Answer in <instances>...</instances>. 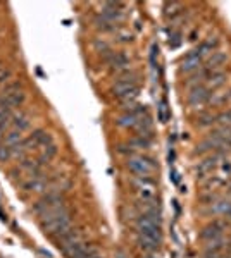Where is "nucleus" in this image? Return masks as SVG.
<instances>
[{"mask_svg":"<svg viewBox=\"0 0 231 258\" xmlns=\"http://www.w3.org/2000/svg\"><path fill=\"white\" fill-rule=\"evenodd\" d=\"M128 64H129V60H128V57H126L124 53L116 52V53H112V55L109 57V66H111L112 69H116V71L126 69V68H128Z\"/></svg>","mask_w":231,"mask_h":258,"instance_id":"10","label":"nucleus"},{"mask_svg":"<svg viewBox=\"0 0 231 258\" xmlns=\"http://www.w3.org/2000/svg\"><path fill=\"white\" fill-rule=\"evenodd\" d=\"M112 91L117 98H121L123 102H131V100L136 98L138 95V85H136V80L133 76H124V78H119L114 86H112Z\"/></svg>","mask_w":231,"mask_h":258,"instance_id":"2","label":"nucleus"},{"mask_svg":"<svg viewBox=\"0 0 231 258\" xmlns=\"http://www.w3.org/2000/svg\"><path fill=\"white\" fill-rule=\"evenodd\" d=\"M200 62H202V53L199 52V48L192 50V52L188 53L181 62V71L183 73H192V71H195L197 68H199Z\"/></svg>","mask_w":231,"mask_h":258,"instance_id":"8","label":"nucleus"},{"mask_svg":"<svg viewBox=\"0 0 231 258\" xmlns=\"http://www.w3.org/2000/svg\"><path fill=\"white\" fill-rule=\"evenodd\" d=\"M164 14L167 16V18H174V16H178L179 12H181V9H183V6L181 4H178V2H171V4H166L164 6Z\"/></svg>","mask_w":231,"mask_h":258,"instance_id":"15","label":"nucleus"},{"mask_svg":"<svg viewBox=\"0 0 231 258\" xmlns=\"http://www.w3.org/2000/svg\"><path fill=\"white\" fill-rule=\"evenodd\" d=\"M135 186H136V191L140 195V198L144 202H154L155 198V189H157V184L152 177H138L135 181Z\"/></svg>","mask_w":231,"mask_h":258,"instance_id":"5","label":"nucleus"},{"mask_svg":"<svg viewBox=\"0 0 231 258\" xmlns=\"http://www.w3.org/2000/svg\"><path fill=\"white\" fill-rule=\"evenodd\" d=\"M229 210H231V202H219L216 203V209H214L216 214H222V215L229 214Z\"/></svg>","mask_w":231,"mask_h":258,"instance_id":"19","label":"nucleus"},{"mask_svg":"<svg viewBox=\"0 0 231 258\" xmlns=\"http://www.w3.org/2000/svg\"><path fill=\"white\" fill-rule=\"evenodd\" d=\"M150 143H152V141H150L149 136H142V135H138L136 138L131 141V145H135L138 148H149Z\"/></svg>","mask_w":231,"mask_h":258,"instance_id":"17","label":"nucleus"},{"mask_svg":"<svg viewBox=\"0 0 231 258\" xmlns=\"http://www.w3.org/2000/svg\"><path fill=\"white\" fill-rule=\"evenodd\" d=\"M228 217H231V210H229V214H228Z\"/></svg>","mask_w":231,"mask_h":258,"instance_id":"24","label":"nucleus"},{"mask_svg":"<svg viewBox=\"0 0 231 258\" xmlns=\"http://www.w3.org/2000/svg\"><path fill=\"white\" fill-rule=\"evenodd\" d=\"M224 258H231V256H229V255H228V256H224Z\"/></svg>","mask_w":231,"mask_h":258,"instance_id":"25","label":"nucleus"},{"mask_svg":"<svg viewBox=\"0 0 231 258\" xmlns=\"http://www.w3.org/2000/svg\"><path fill=\"white\" fill-rule=\"evenodd\" d=\"M214 122H216L219 127L231 126V110H226V112H222V114L216 115V119H214Z\"/></svg>","mask_w":231,"mask_h":258,"instance_id":"16","label":"nucleus"},{"mask_svg":"<svg viewBox=\"0 0 231 258\" xmlns=\"http://www.w3.org/2000/svg\"><path fill=\"white\" fill-rule=\"evenodd\" d=\"M138 243H140V248L142 249H145V251H149V253L157 251L159 244H161V243H157V241H154V239L144 238V236H138Z\"/></svg>","mask_w":231,"mask_h":258,"instance_id":"12","label":"nucleus"},{"mask_svg":"<svg viewBox=\"0 0 231 258\" xmlns=\"http://www.w3.org/2000/svg\"><path fill=\"white\" fill-rule=\"evenodd\" d=\"M128 169L131 170L133 174H136L138 177H150V174L155 172L157 165H155V162L152 159H149V157L136 155L128 160Z\"/></svg>","mask_w":231,"mask_h":258,"instance_id":"3","label":"nucleus"},{"mask_svg":"<svg viewBox=\"0 0 231 258\" xmlns=\"http://www.w3.org/2000/svg\"><path fill=\"white\" fill-rule=\"evenodd\" d=\"M214 119H216V115H204V117L199 119V126H209V124L214 122Z\"/></svg>","mask_w":231,"mask_h":258,"instance_id":"23","label":"nucleus"},{"mask_svg":"<svg viewBox=\"0 0 231 258\" xmlns=\"http://www.w3.org/2000/svg\"><path fill=\"white\" fill-rule=\"evenodd\" d=\"M56 153H57V148H56V145H50V147L47 148H43L41 150V155H40V165H45V164H49L50 160L56 157Z\"/></svg>","mask_w":231,"mask_h":258,"instance_id":"13","label":"nucleus"},{"mask_svg":"<svg viewBox=\"0 0 231 258\" xmlns=\"http://www.w3.org/2000/svg\"><path fill=\"white\" fill-rule=\"evenodd\" d=\"M41 220V229L45 231V234L52 236V238H61L64 232H68L71 229V214L66 209V205H61L57 209L47 212L45 215L40 217Z\"/></svg>","mask_w":231,"mask_h":258,"instance_id":"1","label":"nucleus"},{"mask_svg":"<svg viewBox=\"0 0 231 258\" xmlns=\"http://www.w3.org/2000/svg\"><path fill=\"white\" fill-rule=\"evenodd\" d=\"M224 62H226V53L214 52L211 59L207 60V69H205L204 73H214V71H216L217 68H221Z\"/></svg>","mask_w":231,"mask_h":258,"instance_id":"11","label":"nucleus"},{"mask_svg":"<svg viewBox=\"0 0 231 258\" xmlns=\"http://www.w3.org/2000/svg\"><path fill=\"white\" fill-rule=\"evenodd\" d=\"M9 78H11V69L0 66V85H4V83L9 80Z\"/></svg>","mask_w":231,"mask_h":258,"instance_id":"22","label":"nucleus"},{"mask_svg":"<svg viewBox=\"0 0 231 258\" xmlns=\"http://www.w3.org/2000/svg\"><path fill=\"white\" fill-rule=\"evenodd\" d=\"M212 93L211 90L207 88L205 85H197L190 93H188V103L192 107H202L204 103H207L211 100Z\"/></svg>","mask_w":231,"mask_h":258,"instance_id":"6","label":"nucleus"},{"mask_svg":"<svg viewBox=\"0 0 231 258\" xmlns=\"http://www.w3.org/2000/svg\"><path fill=\"white\" fill-rule=\"evenodd\" d=\"M28 126H29V120H28L26 115H14V120H12V129L23 133L24 129H28Z\"/></svg>","mask_w":231,"mask_h":258,"instance_id":"14","label":"nucleus"},{"mask_svg":"<svg viewBox=\"0 0 231 258\" xmlns=\"http://www.w3.org/2000/svg\"><path fill=\"white\" fill-rule=\"evenodd\" d=\"M159 119H161V122H167V119H169V110H167V105L164 100L159 105Z\"/></svg>","mask_w":231,"mask_h":258,"instance_id":"20","label":"nucleus"},{"mask_svg":"<svg viewBox=\"0 0 231 258\" xmlns=\"http://www.w3.org/2000/svg\"><path fill=\"white\" fill-rule=\"evenodd\" d=\"M95 23H97V28H100V30H104V31L112 30V26H114V24H112L111 21H107L106 18H104V16H99Z\"/></svg>","mask_w":231,"mask_h":258,"instance_id":"18","label":"nucleus"},{"mask_svg":"<svg viewBox=\"0 0 231 258\" xmlns=\"http://www.w3.org/2000/svg\"><path fill=\"white\" fill-rule=\"evenodd\" d=\"M221 159V153L219 152H216L214 155L211 157V159H205L204 162H200L199 164V167H197V174H199L200 177H204V176H207V174H211L212 172V169L217 165V162H219Z\"/></svg>","mask_w":231,"mask_h":258,"instance_id":"9","label":"nucleus"},{"mask_svg":"<svg viewBox=\"0 0 231 258\" xmlns=\"http://www.w3.org/2000/svg\"><path fill=\"white\" fill-rule=\"evenodd\" d=\"M12 157V150L7 145H0V162H7Z\"/></svg>","mask_w":231,"mask_h":258,"instance_id":"21","label":"nucleus"},{"mask_svg":"<svg viewBox=\"0 0 231 258\" xmlns=\"http://www.w3.org/2000/svg\"><path fill=\"white\" fill-rule=\"evenodd\" d=\"M2 98L6 100L11 107H18V105H21V103L24 102V90L21 88L19 83H14V85L7 86L6 93H4Z\"/></svg>","mask_w":231,"mask_h":258,"instance_id":"7","label":"nucleus"},{"mask_svg":"<svg viewBox=\"0 0 231 258\" xmlns=\"http://www.w3.org/2000/svg\"><path fill=\"white\" fill-rule=\"evenodd\" d=\"M226 227L228 224L224 220H212L211 224H207L202 232H200V238H202L205 243H211V241H216V239H221L222 234H224Z\"/></svg>","mask_w":231,"mask_h":258,"instance_id":"4","label":"nucleus"}]
</instances>
